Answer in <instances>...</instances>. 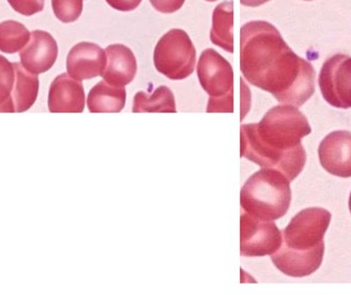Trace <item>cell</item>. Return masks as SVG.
<instances>
[{
    "mask_svg": "<svg viewBox=\"0 0 351 295\" xmlns=\"http://www.w3.org/2000/svg\"><path fill=\"white\" fill-rule=\"evenodd\" d=\"M241 69L250 84L282 104L302 106L315 94V68L266 21H252L241 28Z\"/></svg>",
    "mask_w": 351,
    "mask_h": 295,
    "instance_id": "obj_1",
    "label": "cell"
},
{
    "mask_svg": "<svg viewBox=\"0 0 351 295\" xmlns=\"http://www.w3.org/2000/svg\"><path fill=\"white\" fill-rule=\"evenodd\" d=\"M311 133L308 121L296 106L278 105L260 123L241 126V156L262 168L276 169L293 181L306 163L301 140Z\"/></svg>",
    "mask_w": 351,
    "mask_h": 295,
    "instance_id": "obj_2",
    "label": "cell"
},
{
    "mask_svg": "<svg viewBox=\"0 0 351 295\" xmlns=\"http://www.w3.org/2000/svg\"><path fill=\"white\" fill-rule=\"evenodd\" d=\"M331 213L323 208L299 212L282 232V244L271 255L274 265L289 277L303 278L317 272L325 255L324 237Z\"/></svg>",
    "mask_w": 351,
    "mask_h": 295,
    "instance_id": "obj_3",
    "label": "cell"
},
{
    "mask_svg": "<svg viewBox=\"0 0 351 295\" xmlns=\"http://www.w3.org/2000/svg\"><path fill=\"white\" fill-rule=\"evenodd\" d=\"M291 181L276 169L262 168L254 173L241 191L243 212L264 222L286 215L292 201Z\"/></svg>",
    "mask_w": 351,
    "mask_h": 295,
    "instance_id": "obj_4",
    "label": "cell"
},
{
    "mask_svg": "<svg viewBox=\"0 0 351 295\" xmlns=\"http://www.w3.org/2000/svg\"><path fill=\"white\" fill-rule=\"evenodd\" d=\"M200 86L210 96L206 113H233V70L215 49H206L197 64Z\"/></svg>",
    "mask_w": 351,
    "mask_h": 295,
    "instance_id": "obj_5",
    "label": "cell"
},
{
    "mask_svg": "<svg viewBox=\"0 0 351 295\" xmlns=\"http://www.w3.org/2000/svg\"><path fill=\"white\" fill-rule=\"evenodd\" d=\"M196 49L189 35L182 29H172L154 49L156 70L173 80H182L193 73Z\"/></svg>",
    "mask_w": 351,
    "mask_h": 295,
    "instance_id": "obj_6",
    "label": "cell"
},
{
    "mask_svg": "<svg viewBox=\"0 0 351 295\" xmlns=\"http://www.w3.org/2000/svg\"><path fill=\"white\" fill-rule=\"evenodd\" d=\"M324 99L337 108H351V57L337 54L324 63L319 78Z\"/></svg>",
    "mask_w": 351,
    "mask_h": 295,
    "instance_id": "obj_7",
    "label": "cell"
},
{
    "mask_svg": "<svg viewBox=\"0 0 351 295\" xmlns=\"http://www.w3.org/2000/svg\"><path fill=\"white\" fill-rule=\"evenodd\" d=\"M282 244V234L274 222H264L243 212L241 216V255L245 257L272 255Z\"/></svg>",
    "mask_w": 351,
    "mask_h": 295,
    "instance_id": "obj_8",
    "label": "cell"
},
{
    "mask_svg": "<svg viewBox=\"0 0 351 295\" xmlns=\"http://www.w3.org/2000/svg\"><path fill=\"white\" fill-rule=\"evenodd\" d=\"M319 158L330 174L351 177V132L335 131L326 136L319 144Z\"/></svg>",
    "mask_w": 351,
    "mask_h": 295,
    "instance_id": "obj_9",
    "label": "cell"
},
{
    "mask_svg": "<svg viewBox=\"0 0 351 295\" xmlns=\"http://www.w3.org/2000/svg\"><path fill=\"white\" fill-rule=\"evenodd\" d=\"M106 65V51L96 43L88 41L74 45L66 62L68 74L80 82L102 76Z\"/></svg>",
    "mask_w": 351,
    "mask_h": 295,
    "instance_id": "obj_10",
    "label": "cell"
},
{
    "mask_svg": "<svg viewBox=\"0 0 351 295\" xmlns=\"http://www.w3.org/2000/svg\"><path fill=\"white\" fill-rule=\"evenodd\" d=\"M21 64L32 74L49 71L58 58V43L47 31L34 30L24 49L20 51Z\"/></svg>",
    "mask_w": 351,
    "mask_h": 295,
    "instance_id": "obj_11",
    "label": "cell"
},
{
    "mask_svg": "<svg viewBox=\"0 0 351 295\" xmlns=\"http://www.w3.org/2000/svg\"><path fill=\"white\" fill-rule=\"evenodd\" d=\"M47 103L51 113H82L86 105L84 86L68 73L60 74L51 82Z\"/></svg>",
    "mask_w": 351,
    "mask_h": 295,
    "instance_id": "obj_12",
    "label": "cell"
},
{
    "mask_svg": "<svg viewBox=\"0 0 351 295\" xmlns=\"http://www.w3.org/2000/svg\"><path fill=\"white\" fill-rule=\"evenodd\" d=\"M107 65L102 76L105 82L115 86H125L131 84L137 74V60L133 51L127 45L117 43L105 49Z\"/></svg>",
    "mask_w": 351,
    "mask_h": 295,
    "instance_id": "obj_13",
    "label": "cell"
},
{
    "mask_svg": "<svg viewBox=\"0 0 351 295\" xmlns=\"http://www.w3.org/2000/svg\"><path fill=\"white\" fill-rule=\"evenodd\" d=\"M125 86H115L102 80L88 93V110L93 113H121L125 108Z\"/></svg>",
    "mask_w": 351,
    "mask_h": 295,
    "instance_id": "obj_14",
    "label": "cell"
},
{
    "mask_svg": "<svg viewBox=\"0 0 351 295\" xmlns=\"http://www.w3.org/2000/svg\"><path fill=\"white\" fill-rule=\"evenodd\" d=\"M12 64L16 73L12 91L14 113H24L33 106L38 96V76L27 71L19 62Z\"/></svg>",
    "mask_w": 351,
    "mask_h": 295,
    "instance_id": "obj_15",
    "label": "cell"
},
{
    "mask_svg": "<svg viewBox=\"0 0 351 295\" xmlns=\"http://www.w3.org/2000/svg\"><path fill=\"white\" fill-rule=\"evenodd\" d=\"M233 2H222L215 8L210 41L228 53H233Z\"/></svg>",
    "mask_w": 351,
    "mask_h": 295,
    "instance_id": "obj_16",
    "label": "cell"
},
{
    "mask_svg": "<svg viewBox=\"0 0 351 295\" xmlns=\"http://www.w3.org/2000/svg\"><path fill=\"white\" fill-rule=\"evenodd\" d=\"M133 113H177L174 94L166 86H160L152 95L137 93L134 98Z\"/></svg>",
    "mask_w": 351,
    "mask_h": 295,
    "instance_id": "obj_17",
    "label": "cell"
},
{
    "mask_svg": "<svg viewBox=\"0 0 351 295\" xmlns=\"http://www.w3.org/2000/svg\"><path fill=\"white\" fill-rule=\"evenodd\" d=\"M31 38V32L16 21H4L0 23V51L14 54L26 47Z\"/></svg>",
    "mask_w": 351,
    "mask_h": 295,
    "instance_id": "obj_18",
    "label": "cell"
},
{
    "mask_svg": "<svg viewBox=\"0 0 351 295\" xmlns=\"http://www.w3.org/2000/svg\"><path fill=\"white\" fill-rule=\"evenodd\" d=\"M14 78V64L3 56H0V113H14L12 101Z\"/></svg>",
    "mask_w": 351,
    "mask_h": 295,
    "instance_id": "obj_19",
    "label": "cell"
},
{
    "mask_svg": "<svg viewBox=\"0 0 351 295\" xmlns=\"http://www.w3.org/2000/svg\"><path fill=\"white\" fill-rule=\"evenodd\" d=\"M51 6L58 20L69 24L78 20L82 14L84 0H51Z\"/></svg>",
    "mask_w": 351,
    "mask_h": 295,
    "instance_id": "obj_20",
    "label": "cell"
},
{
    "mask_svg": "<svg viewBox=\"0 0 351 295\" xmlns=\"http://www.w3.org/2000/svg\"><path fill=\"white\" fill-rule=\"evenodd\" d=\"M8 2L16 12L26 16L43 12L45 8V0H8Z\"/></svg>",
    "mask_w": 351,
    "mask_h": 295,
    "instance_id": "obj_21",
    "label": "cell"
},
{
    "mask_svg": "<svg viewBox=\"0 0 351 295\" xmlns=\"http://www.w3.org/2000/svg\"><path fill=\"white\" fill-rule=\"evenodd\" d=\"M154 8L162 14H173L183 6L185 0H149Z\"/></svg>",
    "mask_w": 351,
    "mask_h": 295,
    "instance_id": "obj_22",
    "label": "cell"
},
{
    "mask_svg": "<svg viewBox=\"0 0 351 295\" xmlns=\"http://www.w3.org/2000/svg\"><path fill=\"white\" fill-rule=\"evenodd\" d=\"M142 0H106L107 3L117 10L131 12L141 3Z\"/></svg>",
    "mask_w": 351,
    "mask_h": 295,
    "instance_id": "obj_23",
    "label": "cell"
},
{
    "mask_svg": "<svg viewBox=\"0 0 351 295\" xmlns=\"http://www.w3.org/2000/svg\"><path fill=\"white\" fill-rule=\"evenodd\" d=\"M268 1L270 0H241V3L243 5L249 6V8H257Z\"/></svg>",
    "mask_w": 351,
    "mask_h": 295,
    "instance_id": "obj_24",
    "label": "cell"
},
{
    "mask_svg": "<svg viewBox=\"0 0 351 295\" xmlns=\"http://www.w3.org/2000/svg\"><path fill=\"white\" fill-rule=\"evenodd\" d=\"M350 210L351 213V193H350Z\"/></svg>",
    "mask_w": 351,
    "mask_h": 295,
    "instance_id": "obj_25",
    "label": "cell"
},
{
    "mask_svg": "<svg viewBox=\"0 0 351 295\" xmlns=\"http://www.w3.org/2000/svg\"><path fill=\"white\" fill-rule=\"evenodd\" d=\"M206 1L214 2L216 1V0H206Z\"/></svg>",
    "mask_w": 351,
    "mask_h": 295,
    "instance_id": "obj_26",
    "label": "cell"
},
{
    "mask_svg": "<svg viewBox=\"0 0 351 295\" xmlns=\"http://www.w3.org/2000/svg\"><path fill=\"white\" fill-rule=\"evenodd\" d=\"M306 1H309V0H306Z\"/></svg>",
    "mask_w": 351,
    "mask_h": 295,
    "instance_id": "obj_27",
    "label": "cell"
}]
</instances>
